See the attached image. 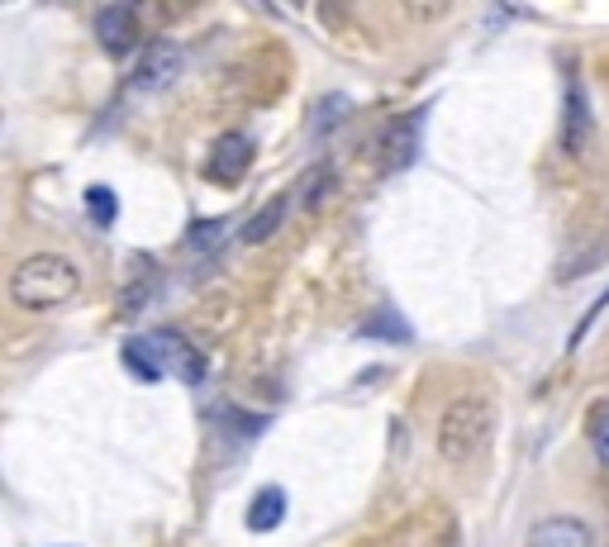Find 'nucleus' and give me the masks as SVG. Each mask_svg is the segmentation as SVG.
Wrapping results in <instances>:
<instances>
[{
    "label": "nucleus",
    "instance_id": "20e7f679",
    "mask_svg": "<svg viewBox=\"0 0 609 547\" xmlns=\"http://www.w3.org/2000/svg\"><path fill=\"white\" fill-rule=\"evenodd\" d=\"M529 547H595V533H590L586 519L548 514V519H538V524H533Z\"/></svg>",
    "mask_w": 609,
    "mask_h": 547
},
{
    "label": "nucleus",
    "instance_id": "f03ea898",
    "mask_svg": "<svg viewBox=\"0 0 609 547\" xmlns=\"http://www.w3.org/2000/svg\"><path fill=\"white\" fill-rule=\"evenodd\" d=\"M495 433V405L486 395H457V400L443 405L438 419V453L448 462H472L486 453Z\"/></svg>",
    "mask_w": 609,
    "mask_h": 547
},
{
    "label": "nucleus",
    "instance_id": "6e6552de",
    "mask_svg": "<svg viewBox=\"0 0 609 547\" xmlns=\"http://www.w3.org/2000/svg\"><path fill=\"white\" fill-rule=\"evenodd\" d=\"M95 38L119 58V53H129L138 44V15L129 5H105L101 15H95Z\"/></svg>",
    "mask_w": 609,
    "mask_h": 547
},
{
    "label": "nucleus",
    "instance_id": "9b49d317",
    "mask_svg": "<svg viewBox=\"0 0 609 547\" xmlns=\"http://www.w3.org/2000/svg\"><path fill=\"white\" fill-rule=\"evenodd\" d=\"M286 210H290V196H276L267 210H257L253 219L243 224V243H267L276 229H281V219H286Z\"/></svg>",
    "mask_w": 609,
    "mask_h": 547
},
{
    "label": "nucleus",
    "instance_id": "f257e3e1",
    "mask_svg": "<svg viewBox=\"0 0 609 547\" xmlns=\"http://www.w3.org/2000/svg\"><path fill=\"white\" fill-rule=\"evenodd\" d=\"M5 291H10V305L15 310H30V314L62 310L67 300H77V291H81V267L67 253H34V257H24V263H15Z\"/></svg>",
    "mask_w": 609,
    "mask_h": 547
},
{
    "label": "nucleus",
    "instance_id": "dca6fc26",
    "mask_svg": "<svg viewBox=\"0 0 609 547\" xmlns=\"http://www.w3.org/2000/svg\"><path fill=\"white\" fill-rule=\"evenodd\" d=\"M343 115H348V101H343V95H329V101H320V115H314V133H329Z\"/></svg>",
    "mask_w": 609,
    "mask_h": 547
},
{
    "label": "nucleus",
    "instance_id": "423d86ee",
    "mask_svg": "<svg viewBox=\"0 0 609 547\" xmlns=\"http://www.w3.org/2000/svg\"><path fill=\"white\" fill-rule=\"evenodd\" d=\"M248 167H253V139L248 133H225V139L215 143V158H210V172L215 182H243Z\"/></svg>",
    "mask_w": 609,
    "mask_h": 547
},
{
    "label": "nucleus",
    "instance_id": "ddd939ff",
    "mask_svg": "<svg viewBox=\"0 0 609 547\" xmlns=\"http://www.w3.org/2000/svg\"><path fill=\"white\" fill-rule=\"evenodd\" d=\"M124 366L138 376V381H162V366L158 358L143 348V338H134V344H124Z\"/></svg>",
    "mask_w": 609,
    "mask_h": 547
},
{
    "label": "nucleus",
    "instance_id": "0eeeda50",
    "mask_svg": "<svg viewBox=\"0 0 609 547\" xmlns=\"http://www.w3.org/2000/svg\"><path fill=\"white\" fill-rule=\"evenodd\" d=\"M590 133H595V125H590V105H586V86L572 77L566 81V153H576V158H586V148H590Z\"/></svg>",
    "mask_w": 609,
    "mask_h": 547
},
{
    "label": "nucleus",
    "instance_id": "a211bd4d",
    "mask_svg": "<svg viewBox=\"0 0 609 547\" xmlns=\"http://www.w3.org/2000/svg\"><path fill=\"white\" fill-rule=\"evenodd\" d=\"M605 305H609V291H605V295H600V300H595V305H590V310H586V319H581V328H576V334H572V348H576V344H581V338H586V328H590V324H595V314H600V310H605Z\"/></svg>",
    "mask_w": 609,
    "mask_h": 547
},
{
    "label": "nucleus",
    "instance_id": "39448f33",
    "mask_svg": "<svg viewBox=\"0 0 609 547\" xmlns=\"http://www.w3.org/2000/svg\"><path fill=\"white\" fill-rule=\"evenodd\" d=\"M420 129H424V115H405V119H395L391 129H386V139H381V172H400V167H410L414 153H420Z\"/></svg>",
    "mask_w": 609,
    "mask_h": 547
},
{
    "label": "nucleus",
    "instance_id": "2eb2a0df",
    "mask_svg": "<svg viewBox=\"0 0 609 547\" xmlns=\"http://www.w3.org/2000/svg\"><path fill=\"white\" fill-rule=\"evenodd\" d=\"M87 210L95 224H115V214H119V200H115V190H105V186H91L87 190Z\"/></svg>",
    "mask_w": 609,
    "mask_h": 547
},
{
    "label": "nucleus",
    "instance_id": "7ed1b4c3",
    "mask_svg": "<svg viewBox=\"0 0 609 547\" xmlns=\"http://www.w3.org/2000/svg\"><path fill=\"white\" fill-rule=\"evenodd\" d=\"M182 72H186V53L176 44H168V38H158V44L143 53V62H138L134 91H168Z\"/></svg>",
    "mask_w": 609,
    "mask_h": 547
},
{
    "label": "nucleus",
    "instance_id": "f8f14e48",
    "mask_svg": "<svg viewBox=\"0 0 609 547\" xmlns=\"http://www.w3.org/2000/svg\"><path fill=\"white\" fill-rule=\"evenodd\" d=\"M363 334H367V338H391V344H410V324L400 319L395 310H381L377 319H367Z\"/></svg>",
    "mask_w": 609,
    "mask_h": 547
},
{
    "label": "nucleus",
    "instance_id": "9d476101",
    "mask_svg": "<svg viewBox=\"0 0 609 547\" xmlns=\"http://www.w3.org/2000/svg\"><path fill=\"white\" fill-rule=\"evenodd\" d=\"M286 519V490L281 486H262L253 504H248V528L253 533H272Z\"/></svg>",
    "mask_w": 609,
    "mask_h": 547
},
{
    "label": "nucleus",
    "instance_id": "1a4fd4ad",
    "mask_svg": "<svg viewBox=\"0 0 609 547\" xmlns=\"http://www.w3.org/2000/svg\"><path fill=\"white\" fill-rule=\"evenodd\" d=\"M143 348L152 352V358H158L162 372H168V366H176V372H182L186 381H200V376H205L200 352H191L176 334H152V338H143Z\"/></svg>",
    "mask_w": 609,
    "mask_h": 547
},
{
    "label": "nucleus",
    "instance_id": "f3484780",
    "mask_svg": "<svg viewBox=\"0 0 609 547\" xmlns=\"http://www.w3.org/2000/svg\"><path fill=\"white\" fill-rule=\"evenodd\" d=\"M219 234H225V219H210V224H200L196 234H191V248H210Z\"/></svg>",
    "mask_w": 609,
    "mask_h": 547
},
{
    "label": "nucleus",
    "instance_id": "4468645a",
    "mask_svg": "<svg viewBox=\"0 0 609 547\" xmlns=\"http://www.w3.org/2000/svg\"><path fill=\"white\" fill-rule=\"evenodd\" d=\"M586 433H590V447H595V457H600L605 467H609V400L590 409V423H586Z\"/></svg>",
    "mask_w": 609,
    "mask_h": 547
}]
</instances>
